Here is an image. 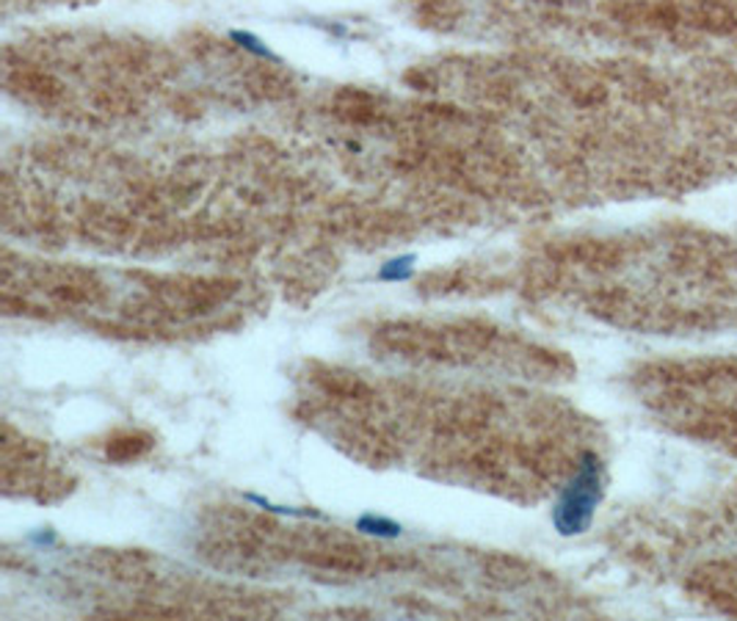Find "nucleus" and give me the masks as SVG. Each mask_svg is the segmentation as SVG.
<instances>
[{
  "mask_svg": "<svg viewBox=\"0 0 737 621\" xmlns=\"http://www.w3.org/2000/svg\"><path fill=\"white\" fill-rule=\"evenodd\" d=\"M357 527L365 533H373V536H398V533H401V525H396L392 520H384V516H376V514L362 516Z\"/></svg>",
  "mask_w": 737,
  "mask_h": 621,
  "instance_id": "obj_4",
  "label": "nucleus"
},
{
  "mask_svg": "<svg viewBox=\"0 0 737 621\" xmlns=\"http://www.w3.org/2000/svg\"><path fill=\"white\" fill-rule=\"evenodd\" d=\"M605 495V478H602V462L594 453H585L575 478L564 486L558 503L553 509V525L560 536H578L589 531L594 522L596 506Z\"/></svg>",
  "mask_w": 737,
  "mask_h": 621,
  "instance_id": "obj_1",
  "label": "nucleus"
},
{
  "mask_svg": "<svg viewBox=\"0 0 737 621\" xmlns=\"http://www.w3.org/2000/svg\"><path fill=\"white\" fill-rule=\"evenodd\" d=\"M230 39H232V41H235L238 48L249 50V53L259 56V59H266V61H279V56H277V53H274V50H271V48H268L266 41L259 39V36L249 34V31H230Z\"/></svg>",
  "mask_w": 737,
  "mask_h": 621,
  "instance_id": "obj_3",
  "label": "nucleus"
},
{
  "mask_svg": "<svg viewBox=\"0 0 737 621\" xmlns=\"http://www.w3.org/2000/svg\"><path fill=\"white\" fill-rule=\"evenodd\" d=\"M414 263H418V257L414 255L392 257V260H387L382 268H378V279H382V282H407V279L414 273Z\"/></svg>",
  "mask_w": 737,
  "mask_h": 621,
  "instance_id": "obj_2",
  "label": "nucleus"
}]
</instances>
